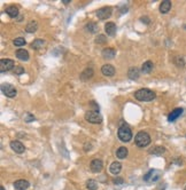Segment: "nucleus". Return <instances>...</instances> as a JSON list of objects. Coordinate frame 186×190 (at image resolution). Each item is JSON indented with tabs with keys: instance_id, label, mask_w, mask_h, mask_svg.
Here are the masks:
<instances>
[{
	"instance_id": "nucleus-1",
	"label": "nucleus",
	"mask_w": 186,
	"mask_h": 190,
	"mask_svg": "<svg viewBox=\"0 0 186 190\" xmlns=\"http://www.w3.org/2000/svg\"><path fill=\"white\" fill-rule=\"evenodd\" d=\"M135 98L138 101H141V102H149V101H153L156 98V94L152 89L140 88L137 92H135Z\"/></svg>"
},
{
	"instance_id": "nucleus-2",
	"label": "nucleus",
	"mask_w": 186,
	"mask_h": 190,
	"mask_svg": "<svg viewBox=\"0 0 186 190\" xmlns=\"http://www.w3.org/2000/svg\"><path fill=\"white\" fill-rule=\"evenodd\" d=\"M117 135H118V139H120L122 142H129V141H131V139H132V132H131V128L129 127V125L127 124L121 125L120 128H118V132H117Z\"/></svg>"
},
{
	"instance_id": "nucleus-3",
	"label": "nucleus",
	"mask_w": 186,
	"mask_h": 190,
	"mask_svg": "<svg viewBox=\"0 0 186 190\" xmlns=\"http://www.w3.org/2000/svg\"><path fill=\"white\" fill-rule=\"evenodd\" d=\"M135 142L139 148H145L151 143V136L146 132H138L135 136Z\"/></svg>"
},
{
	"instance_id": "nucleus-4",
	"label": "nucleus",
	"mask_w": 186,
	"mask_h": 190,
	"mask_svg": "<svg viewBox=\"0 0 186 190\" xmlns=\"http://www.w3.org/2000/svg\"><path fill=\"white\" fill-rule=\"evenodd\" d=\"M84 117H85V120L91 123V124H100L102 121V117L100 116V113L96 111H93V110L86 111Z\"/></svg>"
},
{
	"instance_id": "nucleus-5",
	"label": "nucleus",
	"mask_w": 186,
	"mask_h": 190,
	"mask_svg": "<svg viewBox=\"0 0 186 190\" xmlns=\"http://www.w3.org/2000/svg\"><path fill=\"white\" fill-rule=\"evenodd\" d=\"M15 66H16V64L14 63L13 60L2 59L0 61V72H1V73H5V72H7V71L14 70Z\"/></svg>"
},
{
	"instance_id": "nucleus-6",
	"label": "nucleus",
	"mask_w": 186,
	"mask_h": 190,
	"mask_svg": "<svg viewBox=\"0 0 186 190\" xmlns=\"http://www.w3.org/2000/svg\"><path fill=\"white\" fill-rule=\"evenodd\" d=\"M1 92L4 93L7 98H15V96H16V94H17L16 88H15L13 85H11V84H6V83L1 85Z\"/></svg>"
},
{
	"instance_id": "nucleus-7",
	"label": "nucleus",
	"mask_w": 186,
	"mask_h": 190,
	"mask_svg": "<svg viewBox=\"0 0 186 190\" xmlns=\"http://www.w3.org/2000/svg\"><path fill=\"white\" fill-rule=\"evenodd\" d=\"M96 16L99 20H107L111 16V7H102L96 12Z\"/></svg>"
},
{
	"instance_id": "nucleus-8",
	"label": "nucleus",
	"mask_w": 186,
	"mask_h": 190,
	"mask_svg": "<svg viewBox=\"0 0 186 190\" xmlns=\"http://www.w3.org/2000/svg\"><path fill=\"white\" fill-rule=\"evenodd\" d=\"M9 145H11V148H12V150L15 151L16 153H23V152L26 151V147L21 143L20 141H16V140L11 141Z\"/></svg>"
},
{
	"instance_id": "nucleus-9",
	"label": "nucleus",
	"mask_w": 186,
	"mask_h": 190,
	"mask_svg": "<svg viewBox=\"0 0 186 190\" xmlns=\"http://www.w3.org/2000/svg\"><path fill=\"white\" fill-rule=\"evenodd\" d=\"M103 167V163L101 159H93L92 162H91L90 164V168L92 172H94V173H99V172H101Z\"/></svg>"
},
{
	"instance_id": "nucleus-10",
	"label": "nucleus",
	"mask_w": 186,
	"mask_h": 190,
	"mask_svg": "<svg viewBox=\"0 0 186 190\" xmlns=\"http://www.w3.org/2000/svg\"><path fill=\"white\" fill-rule=\"evenodd\" d=\"M183 111H184V110H183L181 108H176V109H173L172 111L169 113V116H168V120H169L170 123L176 121V120H177V119H178L180 116H181Z\"/></svg>"
},
{
	"instance_id": "nucleus-11",
	"label": "nucleus",
	"mask_w": 186,
	"mask_h": 190,
	"mask_svg": "<svg viewBox=\"0 0 186 190\" xmlns=\"http://www.w3.org/2000/svg\"><path fill=\"white\" fill-rule=\"evenodd\" d=\"M101 72L106 77H113L115 75V68L111 64H103L101 68Z\"/></svg>"
},
{
	"instance_id": "nucleus-12",
	"label": "nucleus",
	"mask_w": 186,
	"mask_h": 190,
	"mask_svg": "<svg viewBox=\"0 0 186 190\" xmlns=\"http://www.w3.org/2000/svg\"><path fill=\"white\" fill-rule=\"evenodd\" d=\"M29 187H30V183L26 180H17L14 182V188L16 190H26Z\"/></svg>"
},
{
	"instance_id": "nucleus-13",
	"label": "nucleus",
	"mask_w": 186,
	"mask_h": 190,
	"mask_svg": "<svg viewBox=\"0 0 186 190\" xmlns=\"http://www.w3.org/2000/svg\"><path fill=\"white\" fill-rule=\"evenodd\" d=\"M105 31L108 36H114L116 33V24L114 22H107L105 24Z\"/></svg>"
},
{
	"instance_id": "nucleus-14",
	"label": "nucleus",
	"mask_w": 186,
	"mask_h": 190,
	"mask_svg": "<svg viewBox=\"0 0 186 190\" xmlns=\"http://www.w3.org/2000/svg\"><path fill=\"white\" fill-rule=\"evenodd\" d=\"M101 55H102V57L107 60H111L114 59V56L116 55V51L114 48H105L102 49V52H101Z\"/></svg>"
},
{
	"instance_id": "nucleus-15",
	"label": "nucleus",
	"mask_w": 186,
	"mask_h": 190,
	"mask_svg": "<svg viewBox=\"0 0 186 190\" xmlns=\"http://www.w3.org/2000/svg\"><path fill=\"white\" fill-rule=\"evenodd\" d=\"M139 76H140V71H139V69L138 68H136V66H133V68H130L128 71V77L131 80H136V79L139 78Z\"/></svg>"
},
{
	"instance_id": "nucleus-16",
	"label": "nucleus",
	"mask_w": 186,
	"mask_h": 190,
	"mask_svg": "<svg viewBox=\"0 0 186 190\" xmlns=\"http://www.w3.org/2000/svg\"><path fill=\"white\" fill-rule=\"evenodd\" d=\"M121 170H122V164L118 163V162H114V163H111V165L109 166L110 173L114 174V175H117V174L121 172Z\"/></svg>"
},
{
	"instance_id": "nucleus-17",
	"label": "nucleus",
	"mask_w": 186,
	"mask_h": 190,
	"mask_svg": "<svg viewBox=\"0 0 186 190\" xmlns=\"http://www.w3.org/2000/svg\"><path fill=\"white\" fill-rule=\"evenodd\" d=\"M6 14L12 19H16L19 16V9L16 6H8L6 8Z\"/></svg>"
},
{
	"instance_id": "nucleus-18",
	"label": "nucleus",
	"mask_w": 186,
	"mask_h": 190,
	"mask_svg": "<svg viewBox=\"0 0 186 190\" xmlns=\"http://www.w3.org/2000/svg\"><path fill=\"white\" fill-rule=\"evenodd\" d=\"M29 53H28V51H26V49H23V48H20V49H17L16 51V57L19 60H21V61H28L29 60Z\"/></svg>"
},
{
	"instance_id": "nucleus-19",
	"label": "nucleus",
	"mask_w": 186,
	"mask_h": 190,
	"mask_svg": "<svg viewBox=\"0 0 186 190\" xmlns=\"http://www.w3.org/2000/svg\"><path fill=\"white\" fill-rule=\"evenodd\" d=\"M93 75H94L93 69H92V68H86V69L81 73V79H82V80H89V79H91L93 77Z\"/></svg>"
},
{
	"instance_id": "nucleus-20",
	"label": "nucleus",
	"mask_w": 186,
	"mask_h": 190,
	"mask_svg": "<svg viewBox=\"0 0 186 190\" xmlns=\"http://www.w3.org/2000/svg\"><path fill=\"white\" fill-rule=\"evenodd\" d=\"M171 9V1L170 0H164L160 5V12L162 14H167Z\"/></svg>"
},
{
	"instance_id": "nucleus-21",
	"label": "nucleus",
	"mask_w": 186,
	"mask_h": 190,
	"mask_svg": "<svg viewBox=\"0 0 186 190\" xmlns=\"http://www.w3.org/2000/svg\"><path fill=\"white\" fill-rule=\"evenodd\" d=\"M37 29H38V23L36 22V21H30L26 26V31L28 33H33L37 31Z\"/></svg>"
},
{
	"instance_id": "nucleus-22",
	"label": "nucleus",
	"mask_w": 186,
	"mask_h": 190,
	"mask_svg": "<svg viewBox=\"0 0 186 190\" xmlns=\"http://www.w3.org/2000/svg\"><path fill=\"white\" fill-rule=\"evenodd\" d=\"M85 29H86V31H89L90 33H96L99 31V26L96 23L94 22H89L86 25H85Z\"/></svg>"
},
{
	"instance_id": "nucleus-23",
	"label": "nucleus",
	"mask_w": 186,
	"mask_h": 190,
	"mask_svg": "<svg viewBox=\"0 0 186 190\" xmlns=\"http://www.w3.org/2000/svg\"><path fill=\"white\" fill-rule=\"evenodd\" d=\"M153 66H154V64H153L152 61H146L142 64V66H141V71L144 72V73H149V72L153 70Z\"/></svg>"
},
{
	"instance_id": "nucleus-24",
	"label": "nucleus",
	"mask_w": 186,
	"mask_h": 190,
	"mask_svg": "<svg viewBox=\"0 0 186 190\" xmlns=\"http://www.w3.org/2000/svg\"><path fill=\"white\" fill-rule=\"evenodd\" d=\"M116 156L118 159H124V158L128 156V149L125 147H120L117 151H116Z\"/></svg>"
},
{
	"instance_id": "nucleus-25",
	"label": "nucleus",
	"mask_w": 186,
	"mask_h": 190,
	"mask_svg": "<svg viewBox=\"0 0 186 190\" xmlns=\"http://www.w3.org/2000/svg\"><path fill=\"white\" fill-rule=\"evenodd\" d=\"M44 45H45V41L43 39H35L30 46H31L32 49H40V48H43Z\"/></svg>"
},
{
	"instance_id": "nucleus-26",
	"label": "nucleus",
	"mask_w": 186,
	"mask_h": 190,
	"mask_svg": "<svg viewBox=\"0 0 186 190\" xmlns=\"http://www.w3.org/2000/svg\"><path fill=\"white\" fill-rule=\"evenodd\" d=\"M86 188L89 190H96L98 189V182H96V180L90 179V180L86 181Z\"/></svg>"
},
{
	"instance_id": "nucleus-27",
	"label": "nucleus",
	"mask_w": 186,
	"mask_h": 190,
	"mask_svg": "<svg viewBox=\"0 0 186 190\" xmlns=\"http://www.w3.org/2000/svg\"><path fill=\"white\" fill-rule=\"evenodd\" d=\"M149 152L153 153V155H156V156H161L162 153L166 152V148H164V147H155L154 149L151 150Z\"/></svg>"
},
{
	"instance_id": "nucleus-28",
	"label": "nucleus",
	"mask_w": 186,
	"mask_h": 190,
	"mask_svg": "<svg viewBox=\"0 0 186 190\" xmlns=\"http://www.w3.org/2000/svg\"><path fill=\"white\" fill-rule=\"evenodd\" d=\"M173 62H175L176 66H179V68H184L185 66V61H184V59L181 56H176L175 60H173Z\"/></svg>"
},
{
	"instance_id": "nucleus-29",
	"label": "nucleus",
	"mask_w": 186,
	"mask_h": 190,
	"mask_svg": "<svg viewBox=\"0 0 186 190\" xmlns=\"http://www.w3.org/2000/svg\"><path fill=\"white\" fill-rule=\"evenodd\" d=\"M13 44L15 45L16 47H21V46H24L26 44V41L24 38H22V37H19V38H16V39L13 41Z\"/></svg>"
},
{
	"instance_id": "nucleus-30",
	"label": "nucleus",
	"mask_w": 186,
	"mask_h": 190,
	"mask_svg": "<svg viewBox=\"0 0 186 190\" xmlns=\"http://www.w3.org/2000/svg\"><path fill=\"white\" fill-rule=\"evenodd\" d=\"M14 75H17V76H20V75H23L24 73V68L22 66H15V68H14Z\"/></svg>"
},
{
	"instance_id": "nucleus-31",
	"label": "nucleus",
	"mask_w": 186,
	"mask_h": 190,
	"mask_svg": "<svg viewBox=\"0 0 186 190\" xmlns=\"http://www.w3.org/2000/svg\"><path fill=\"white\" fill-rule=\"evenodd\" d=\"M107 41V38L105 34H99L98 37L96 38V44H105Z\"/></svg>"
},
{
	"instance_id": "nucleus-32",
	"label": "nucleus",
	"mask_w": 186,
	"mask_h": 190,
	"mask_svg": "<svg viewBox=\"0 0 186 190\" xmlns=\"http://www.w3.org/2000/svg\"><path fill=\"white\" fill-rule=\"evenodd\" d=\"M123 182H124V180H123L122 177H115L113 180V183L114 184H123Z\"/></svg>"
},
{
	"instance_id": "nucleus-33",
	"label": "nucleus",
	"mask_w": 186,
	"mask_h": 190,
	"mask_svg": "<svg viewBox=\"0 0 186 190\" xmlns=\"http://www.w3.org/2000/svg\"><path fill=\"white\" fill-rule=\"evenodd\" d=\"M153 173H154V171L149 170V171H148L147 174L144 177V180H145V181H149V179H151V177H152V174H153Z\"/></svg>"
},
{
	"instance_id": "nucleus-34",
	"label": "nucleus",
	"mask_w": 186,
	"mask_h": 190,
	"mask_svg": "<svg viewBox=\"0 0 186 190\" xmlns=\"http://www.w3.org/2000/svg\"><path fill=\"white\" fill-rule=\"evenodd\" d=\"M140 20H141V22H142V23H145V24H149V23H151V21H149V17H148V16H142Z\"/></svg>"
},
{
	"instance_id": "nucleus-35",
	"label": "nucleus",
	"mask_w": 186,
	"mask_h": 190,
	"mask_svg": "<svg viewBox=\"0 0 186 190\" xmlns=\"http://www.w3.org/2000/svg\"><path fill=\"white\" fill-rule=\"evenodd\" d=\"M35 116H32V115H30V113H28V115H26V121H28V123H29V121H32V120H35Z\"/></svg>"
},
{
	"instance_id": "nucleus-36",
	"label": "nucleus",
	"mask_w": 186,
	"mask_h": 190,
	"mask_svg": "<svg viewBox=\"0 0 186 190\" xmlns=\"http://www.w3.org/2000/svg\"><path fill=\"white\" fill-rule=\"evenodd\" d=\"M91 105H92V107H93V108H94V109H96V111L98 112L99 111V105L96 104V101H91V103H90Z\"/></svg>"
},
{
	"instance_id": "nucleus-37",
	"label": "nucleus",
	"mask_w": 186,
	"mask_h": 190,
	"mask_svg": "<svg viewBox=\"0 0 186 190\" xmlns=\"http://www.w3.org/2000/svg\"><path fill=\"white\" fill-rule=\"evenodd\" d=\"M62 2H63L64 5H68V4L70 2V0H62Z\"/></svg>"
},
{
	"instance_id": "nucleus-38",
	"label": "nucleus",
	"mask_w": 186,
	"mask_h": 190,
	"mask_svg": "<svg viewBox=\"0 0 186 190\" xmlns=\"http://www.w3.org/2000/svg\"><path fill=\"white\" fill-rule=\"evenodd\" d=\"M0 190H5V188H4V187H0Z\"/></svg>"
},
{
	"instance_id": "nucleus-39",
	"label": "nucleus",
	"mask_w": 186,
	"mask_h": 190,
	"mask_svg": "<svg viewBox=\"0 0 186 190\" xmlns=\"http://www.w3.org/2000/svg\"><path fill=\"white\" fill-rule=\"evenodd\" d=\"M184 190H186V186H185V189H184Z\"/></svg>"
}]
</instances>
